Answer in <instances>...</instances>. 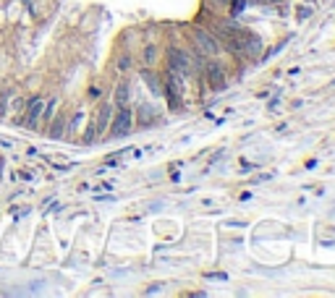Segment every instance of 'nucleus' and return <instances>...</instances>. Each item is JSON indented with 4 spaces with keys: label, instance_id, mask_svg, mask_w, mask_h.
<instances>
[{
    "label": "nucleus",
    "instance_id": "f257e3e1",
    "mask_svg": "<svg viewBox=\"0 0 335 298\" xmlns=\"http://www.w3.org/2000/svg\"><path fill=\"white\" fill-rule=\"evenodd\" d=\"M160 84H163V97L168 99V107L183 110L186 102H189V79H183L181 73L165 68L160 76Z\"/></svg>",
    "mask_w": 335,
    "mask_h": 298
},
{
    "label": "nucleus",
    "instance_id": "f03ea898",
    "mask_svg": "<svg viewBox=\"0 0 335 298\" xmlns=\"http://www.w3.org/2000/svg\"><path fill=\"white\" fill-rule=\"evenodd\" d=\"M194 48H199L207 58H225V52H223L218 37L212 34L210 26H194L191 29V40H189Z\"/></svg>",
    "mask_w": 335,
    "mask_h": 298
},
{
    "label": "nucleus",
    "instance_id": "7ed1b4c3",
    "mask_svg": "<svg viewBox=\"0 0 335 298\" xmlns=\"http://www.w3.org/2000/svg\"><path fill=\"white\" fill-rule=\"evenodd\" d=\"M134 128V110L131 105H120L118 113H113V120H110V128L108 134L110 136H123Z\"/></svg>",
    "mask_w": 335,
    "mask_h": 298
},
{
    "label": "nucleus",
    "instance_id": "20e7f679",
    "mask_svg": "<svg viewBox=\"0 0 335 298\" xmlns=\"http://www.w3.org/2000/svg\"><path fill=\"white\" fill-rule=\"evenodd\" d=\"M42 107H45V97H29L26 102V113L21 115V123L24 128H37L40 126V118H42Z\"/></svg>",
    "mask_w": 335,
    "mask_h": 298
},
{
    "label": "nucleus",
    "instance_id": "39448f33",
    "mask_svg": "<svg viewBox=\"0 0 335 298\" xmlns=\"http://www.w3.org/2000/svg\"><path fill=\"white\" fill-rule=\"evenodd\" d=\"M113 113H115V105L113 102H105L100 107V113L95 115V128H97V136H105L108 128H110V120H113Z\"/></svg>",
    "mask_w": 335,
    "mask_h": 298
},
{
    "label": "nucleus",
    "instance_id": "423d86ee",
    "mask_svg": "<svg viewBox=\"0 0 335 298\" xmlns=\"http://www.w3.org/2000/svg\"><path fill=\"white\" fill-rule=\"evenodd\" d=\"M66 123H68L66 115H53L50 128H48V136L50 139H63V136H66Z\"/></svg>",
    "mask_w": 335,
    "mask_h": 298
},
{
    "label": "nucleus",
    "instance_id": "0eeeda50",
    "mask_svg": "<svg viewBox=\"0 0 335 298\" xmlns=\"http://www.w3.org/2000/svg\"><path fill=\"white\" fill-rule=\"evenodd\" d=\"M157 55H160V48H157L155 42L144 45V50H142V66L144 68H152L155 63H157Z\"/></svg>",
    "mask_w": 335,
    "mask_h": 298
},
{
    "label": "nucleus",
    "instance_id": "6e6552de",
    "mask_svg": "<svg viewBox=\"0 0 335 298\" xmlns=\"http://www.w3.org/2000/svg\"><path fill=\"white\" fill-rule=\"evenodd\" d=\"M128 97H131V89H128V81H120L115 87V95H113V105L120 107V105H128Z\"/></svg>",
    "mask_w": 335,
    "mask_h": 298
},
{
    "label": "nucleus",
    "instance_id": "1a4fd4ad",
    "mask_svg": "<svg viewBox=\"0 0 335 298\" xmlns=\"http://www.w3.org/2000/svg\"><path fill=\"white\" fill-rule=\"evenodd\" d=\"M55 110H58V99H45V107H42V118H40V123H50L53 115H55Z\"/></svg>",
    "mask_w": 335,
    "mask_h": 298
},
{
    "label": "nucleus",
    "instance_id": "9d476101",
    "mask_svg": "<svg viewBox=\"0 0 335 298\" xmlns=\"http://www.w3.org/2000/svg\"><path fill=\"white\" fill-rule=\"evenodd\" d=\"M131 68H134V58L128 52H120L118 60H115V71L118 73H126V71H131Z\"/></svg>",
    "mask_w": 335,
    "mask_h": 298
},
{
    "label": "nucleus",
    "instance_id": "9b49d317",
    "mask_svg": "<svg viewBox=\"0 0 335 298\" xmlns=\"http://www.w3.org/2000/svg\"><path fill=\"white\" fill-rule=\"evenodd\" d=\"M8 102H11V92H0V118H5V113H8Z\"/></svg>",
    "mask_w": 335,
    "mask_h": 298
},
{
    "label": "nucleus",
    "instance_id": "f8f14e48",
    "mask_svg": "<svg viewBox=\"0 0 335 298\" xmlns=\"http://www.w3.org/2000/svg\"><path fill=\"white\" fill-rule=\"evenodd\" d=\"M89 99H100V89H97V87L89 89Z\"/></svg>",
    "mask_w": 335,
    "mask_h": 298
},
{
    "label": "nucleus",
    "instance_id": "ddd939ff",
    "mask_svg": "<svg viewBox=\"0 0 335 298\" xmlns=\"http://www.w3.org/2000/svg\"><path fill=\"white\" fill-rule=\"evenodd\" d=\"M13 107H16V110H21V107H24V99H21V97H16V102H13Z\"/></svg>",
    "mask_w": 335,
    "mask_h": 298
}]
</instances>
